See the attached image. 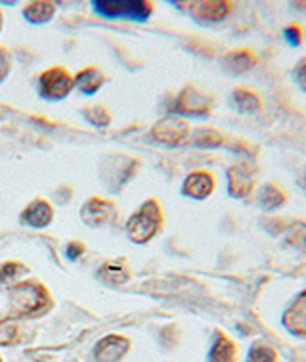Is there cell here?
I'll list each match as a JSON object with an SVG mask.
<instances>
[{"label":"cell","mask_w":306,"mask_h":362,"mask_svg":"<svg viewBox=\"0 0 306 362\" xmlns=\"http://www.w3.org/2000/svg\"><path fill=\"white\" fill-rule=\"evenodd\" d=\"M94 10L104 18L131 21H146L153 12L150 2L143 0H96Z\"/></svg>","instance_id":"6da1fadb"},{"label":"cell","mask_w":306,"mask_h":362,"mask_svg":"<svg viewBox=\"0 0 306 362\" xmlns=\"http://www.w3.org/2000/svg\"><path fill=\"white\" fill-rule=\"evenodd\" d=\"M161 223H163V215H161V209L157 202H146V204L140 207V209L134 213L129 221V234L134 242L138 244H143L148 242L150 238L155 236V232L161 228Z\"/></svg>","instance_id":"7a4b0ae2"},{"label":"cell","mask_w":306,"mask_h":362,"mask_svg":"<svg viewBox=\"0 0 306 362\" xmlns=\"http://www.w3.org/2000/svg\"><path fill=\"white\" fill-rule=\"evenodd\" d=\"M46 291L42 286L35 282L18 284L10 291V305L16 315H35L46 307Z\"/></svg>","instance_id":"3957f363"},{"label":"cell","mask_w":306,"mask_h":362,"mask_svg":"<svg viewBox=\"0 0 306 362\" xmlns=\"http://www.w3.org/2000/svg\"><path fill=\"white\" fill-rule=\"evenodd\" d=\"M259 178V165L253 159H241L228 169V194L232 198H247Z\"/></svg>","instance_id":"277c9868"},{"label":"cell","mask_w":306,"mask_h":362,"mask_svg":"<svg viewBox=\"0 0 306 362\" xmlns=\"http://www.w3.org/2000/svg\"><path fill=\"white\" fill-rule=\"evenodd\" d=\"M211 107L213 98L194 85L186 86L176 100V110L184 115H208Z\"/></svg>","instance_id":"5b68a950"},{"label":"cell","mask_w":306,"mask_h":362,"mask_svg":"<svg viewBox=\"0 0 306 362\" xmlns=\"http://www.w3.org/2000/svg\"><path fill=\"white\" fill-rule=\"evenodd\" d=\"M283 328L297 337H306V290L299 291L281 315Z\"/></svg>","instance_id":"8992f818"},{"label":"cell","mask_w":306,"mask_h":362,"mask_svg":"<svg viewBox=\"0 0 306 362\" xmlns=\"http://www.w3.org/2000/svg\"><path fill=\"white\" fill-rule=\"evenodd\" d=\"M153 139L167 146H180L189 139V125L184 119L167 117L153 127Z\"/></svg>","instance_id":"52a82bcc"},{"label":"cell","mask_w":306,"mask_h":362,"mask_svg":"<svg viewBox=\"0 0 306 362\" xmlns=\"http://www.w3.org/2000/svg\"><path fill=\"white\" fill-rule=\"evenodd\" d=\"M73 86L71 77L67 75L66 69L54 67L40 77V94L48 100H59L69 94Z\"/></svg>","instance_id":"ba28073f"},{"label":"cell","mask_w":306,"mask_h":362,"mask_svg":"<svg viewBox=\"0 0 306 362\" xmlns=\"http://www.w3.org/2000/svg\"><path fill=\"white\" fill-rule=\"evenodd\" d=\"M232 6L234 4L226 2V0H201V2L192 4V13L201 23H216L232 12Z\"/></svg>","instance_id":"9c48e42d"},{"label":"cell","mask_w":306,"mask_h":362,"mask_svg":"<svg viewBox=\"0 0 306 362\" xmlns=\"http://www.w3.org/2000/svg\"><path fill=\"white\" fill-rule=\"evenodd\" d=\"M215 177L208 171H194L189 173L188 178L184 180L182 192L186 196L194 199L208 198L215 190Z\"/></svg>","instance_id":"30bf717a"},{"label":"cell","mask_w":306,"mask_h":362,"mask_svg":"<svg viewBox=\"0 0 306 362\" xmlns=\"http://www.w3.org/2000/svg\"><path fill=\"white\" fill-rule=\"evenodd\" d=\"M129 339H124L121 336H107L104 337L102 341L96 345V349H94V355L98 361L104 362H115L119 361L121 356L129 351Z\"/></svg>","instance_id":"8fae6325"},{"label":"cell","mask_w":306,"mask_h":362,"mask_svg":"<svg viewBox=\"0 0 306 362\" xmlns=\"http://www.w3.org/2000/svg\"><path fill=\"white\" fill-rule=\"evenodd\" d=\"M259 64V56L251 50V48H240V50H232L224 56V67L234 75L251 71L254 66Z\"/></svg>","instance_id":"7c38bea8"},{"label":"cell","mask_w":306,"mask_h":362,"mask_svg":"<svg viewBox=\"0 0 306 362\" xmlns=\"http://www.w3.org/2000/svg\"><path fill=\"white\" fill-rule=\"evenodd\" d=\"M287 202H289V194L276 182H268L259 192V204L268 213H273V211L286 207Z\"/></svg>","instance_id":"4fadbf2b"},{"label":"cell","mask_w":306,"mask_h":362,"mask_svg":"<svg viewBox=\"0 0 306 362\" xmlns=\"http://www.w3.org/2000/svg\"><path fill=\"white\" fill-rule=\"evenodd\" d=\"M208 362H237V347L226 334H215L213 347L208 351Z\"/></svg>","instance_id":"5bb4252c"},{"label":"cell","mask_w":306,"mask_h":362,"mask_svg":"<svg viewBox=\"0 0 306 362\" xmlns=\"http://www.w3.org/2000/svg\"><path fill=\"white\" fill-rule=\"evenodd\" d=\"M232 104L237 112L241 113H254L262 107L261 94L254 93L253 88L247 86H237L232 93Z\"/></svg>","instance_id":"9a60e30c"},{"label":"cell","mask_w":306,"mask_h":362,"mask_svg":"<svg viewBox=\"0 0 306 362\" xmlns=\"http://www.w3.org/2000/svg\"><path fill=\"white\" fill-rule=\"evenodd\" d=\"M113 213H115V209H113V205H111L110 202L94 198L85 205L83 217H85L86 223L96 226V224H104L105 221H110Z\"/></svg>","instance_id":"2e32d148"},{"label":"cell","mask_w":306,"mask_h":362,"mask_svg":"<svg viewBox=\"0 0 306 362\" xmlns=\"http://www.w3.org/2000/svg\"><path fill=\"white\" fill-rule=\"evenodd\" d=\"M23 221L27 224H31V226H46V224L52 221V207L46 204L45 199H37L33 204L29 205L25 211H23Z\"/></svg>","instance_id":"e0dca14e"},{"label":"cell","mask_w":306,"mask_h":362,"mask_svg":"<svg viewBox=\"0 0 306 362\" xmlns=\"http://www.w3.org/2000/svg\"><path fill=\"white\" fill-rule=\"evenodd\" d=\"M245 362H280V355H278V351L273 349L272 345H268L266 341H254L253 345L249 347Z\"/></svg>","instance_id":"ac0fdd59"},{"label":"cell","mask_w":306,"mask_h":362,"mask_svg":"<svg viewBox=\"0 0 306 362\" xmlns=\"http://www.w3.org/2000/svg\"><path fill=\"white\" fill-rule=\"evenodd\" d=\"M192 142L201 148H218L224 144V134L211 127H201L192 134Z\"/></svg>","instance_id":"d6986e66"},{"label":"cell","mask_w":306,"mask_h":362,"mask_svg":"<svg viewBox=\"0 0 306 362\" xmlns=\"http://www.w3.org/2000/svg\"><path fill=\"white\" fill-rule=\"evenodd\" d=\"M54 12H56V6L52 2H31L23 10V16L33 23H45L52 18Z\"/></svg>","instance_id":"ffe728a7"},{"label":"cell","mask_w":306,"mask_h":362,"mask_svg":"<svg viewBox=\"0 0 306 362\" xmlns=\"http://www.w3.org/2000/svg\"><path fill=\"white\" fill-rule=\"evenodd\" d=\"M286 244L299 251H306V221H295L287 226Z\"/></svg>","instance_id":"44dd1931"},{"label":"cell","mask_w":306,"mask_h":362,"mask_svg":"<svg viewBox=\"0 0 306 362\" xmlns=\"http://www.w3.org/2000/svg\"><path fill=\"white\" fill-rule=\"evenodd\" d=\"M102 81H104V75L98 71V69H86V71L78 73L77 79H75V85L86 94H92L98 90L102 86Z\"/></svg>","instance_id":"7402d4cb"},{"label":"cell","mask_w":306,"mask_h":362,"mask_svg":"<svg viewBox=\"0 0 306 362\" xmlns=\"http://www.w3.org/2000/svg\"><path fill=\"white\" fill-rule=\"evenodd\" d=\"M98 276L107 284H124L129 280V270L123 263H105L100 269Z\"/></svg>","instance_id":"603a6c76"},{"label":"cell","mask_w":306,"mask_h":362,"mask_svg":"<svg viewBox=\"0 0 306 362\" xmlns=\"http://www.w3.org/2000/svg\"><path fill=\"white\" fill-rule=\"evenodd\" d=\"M25 267L20 263H8L4 267H0V286H4L8 282H13L16 278L21 276L25 272Z\"/></svg>","instance_id":"cb8c5ba5"},{"label":"cell","mask_w":306,"mask_h":362,"mask_svg":"<svg viewBox=\"0 0 306 362\" xmlns=\"http://www.w3.org/2000/svg\"><path fill=\"white\" fill-rule=\"evenodd\" d=\"M16 336H18V324L13 320H2L0 322V345L12 343Z\"/></svg>","instance_id":"d4e9b609"},{"label":"cell","mask_w":306,"mask_h":362,"mask_svg":"<svg viewBox=\"0 0 306 362\" xmlns=\"http://www.w3.org/2000/svg\"><path fill=\"white\" fill-rule=\"evenodd\" d=\"M293 81L297 83V86H299L302 93H306V56H302L297 62V66L293 69Z\"/></svg>","instance_id":"484cf974"},{"label":"cell","mask_w":306,"mask_h":362,"mask_svg":"<svg viewBox=\"0 0 306 362\" xmlns=\"http://www.w3.org/2000/svg\"><path fill=\"white\" fill-rule=\"evenodd\" d=\"M283 37H286V40L291 47H300V42H302V29L297 23H291V25L286 27Z\"/></svg>","instance_id":"4316f807"},{"label":"cell","mask_w":306,"mask_h":362,"mask_svg":"<svg viewBox=\"0 0 306 362\" xmlns=\"http://www.w3.org/2000/svg\"><path fill=\"white\" fill-rule=\"evenodd\" d=\"M86 117L90 119L94 125H107L110 123V115L102 107H92V110H88Z\"/></svg>","instance_id":"83f0119b"},{"label":"cell","mask_w":306,"mask_h":362,"mask_svg":"<svg viewBox=\"0 0 306 362\" xmlns=\"http://www.w3.org/2000/svg\"><path fill=\"white\" fill-rule=\"evenodd\" d=\"M10 71V56L4 48H0V81L4 79Z\"/></svg>","instance_id":"f1b7e54d"},{"label":"cell","mask_w":306,"mask_h":362,"mask_svg":"<svg viewBox=\"0 0 306 362\" xmlns=\"http://www.w3.org/2000/svg\"><path fill=\"white\" fill-rule=\"evenodd\" d=\"M81 253H83V245H81V244H71V245H69V257L75 259V257H77V255H81Z\"/></svg>","instance_id":"f546056e"},{"label":"cell","mask_w":306,"mask_h":362,"mask_svg":"<svg viewBox=\"0 0 306 362\" xmlns=\"http://www.w3.org/2000/svg\"><path fill=\"white\" fill-rule=\"evenodd\" d=\"M291 6L297 10H306V2H291Z\"/></svg>","instance_id":"4dcf8cb0"},{"label":"cell","mask_w":306,"mask_h":362,"mask_svg":"<svg viewBox=\"0 0 306 362\" xmlns=\"http://www.w3.org/2000/svg\"><path fill=\"white\" fill-rule=\"evenodd\" d=\"M302 188H305L306 192V169H305V175H302Z\"/></svg>","instance_id":"1f68e13d"},{"label":"cell","mask_w":306,"mask_h":362,"mask_svg":"<svg viewBox=\"0 0 306 362\" xmlns=\"http://www.w3.org/2000/svg\"><path fill=\"white\" fill-rule=\"evenodd\" d=\"M0 25H2V18H0Z\"/></svg>","instance_id":"d6a6232c"}]
</instances>
